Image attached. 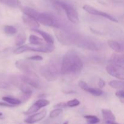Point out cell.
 Masks as SVG:
<instances>
[{
  "mask_svg": "<svg viewBox=\"0 0 124 124\" xmlns=\"http://www.w3.org/2000/svg\"><path fill=\"white\" fill-rule=\"evenodd\" d=\"M79 48L98 52L103 48V45L100 41L92 37L82 36L79 35L75 44Z\"/></svg>",
  "mask_w": 124,
  "mask_h": 124,
  "instance_id": "obj_3",
  "label": "cell"
},
{
  "mask_svg": "<svg viewBox=\"0 0 124 124\" xmlns=\"http://www.w3.org/2000/svg\"><path fill=\"white\" fill-rule=\"evenodd\" d=\"M22 19L23 22L26 25L29 26V27L33 29H38L40 27L39 23L33 17L24 14L22 16Z\"/></svg>",
  "mask_w": 124,
  "mask_h": 124,
  "instance_id": "obj_12",
  "label": "cell"
},
{
  "mask_svg": "<svg viewBox=\"0 0 124 124\" xmlns=\"http://www.w3.org/2000/svg\"><path fill=\"white\" fill-rule=\"evenodd\" d=\"M21 8L24 14L33 17L42 25L61 29V23L53 15L48 13H41L34 8L27 6L21 7Z\"/></svg>",
  "mask_w": 124,
  "mask_h": 124,
  "instance_id": "obj_2",
  "label": "cell"
},
{
  "mask_svg": "<svg viewBox=\"0 0 124 124\" xmlns=\"http://www.w3.org/2000/svg\"><path fill=\"white\" fill-rule=\"evenodd\" d=\"M40 108L36 104H34L24 113V114L26 115H31V114L35 113L37 112L38 110H40Z\"/></svg>",
  "mask_w": 124,
  "mask_h": 124,
  "instance_id": "obj_28",
  "label": "cell"
},
{
  "mask_svg": "<svg viewBox=\"0 0 124 124\" xmlns=\"http://www.w3.org/2000/svg\"><path fill=\"white\" fill-rule=\"evenodd\" d=\"M0 106L6 107H14L7 102H0Z\"/></svg>",
  "mask_w": 124,
  "mask_h": 124,
  "instance_id": "obj_37",
  "label": "cell"
},
{
  "mask_svg": "<svg viewBox=\"0 0 124 124\" xmlns=\"http://www.w3.org/2000/svg\"><path fill=\"white\" fill-rule=\"evenodd\" d=\"M108 45L115 52L121 53L123 51V46L122 44L115 40L110 39L108 41Z\"/></svg>",
  "mask_w": 124,
  "mask_h": 124,
  "instance_id": "obj_16",
  "label": "cell"
},
{
  "mask_svg": "<svg viewBox=\"0 0 124 124\" xmlns=\"http://www.w3.org/2000/svg\"><path fill=\"white\" fill-rule=\"evenodd\" d=\"M116 96L120 99H124V92L122 89L119 90L118 91L116 92Z\"/></svg>",
  "mask_w": 124,
  "mask_h": 124,
  "instance_id": "obj_34",
  "label": "cell"
},
{
  "mask_svg": "<svg viewBox=\"0 0 124 124\" xmlns=\"http://www.w3.org/2000/svg\"><path fill=\"white\" fill-rule=\"evenodd\" d=\"M31 30H32L33 31H35V32L38 33L39 35H41L42 37V38L44 39V40L47 44H53L54 43V38H53V37L50 35V34L48 33L43 31V30H39L38 29H31Z\"/></svg>",
  "mask_w": 124,
  "mask_h": 124,
  "instance_id": "obj_15",
  "label": "cell"
},
{
  "mask_svg": "<svg viewBox=\"0 0 124 124\" xmlns=\"http://www.w3.org/2000/svg\"><path fill=\"white\" fill-rule=\"evenodd\" d=\"M29 41L31 44L35 46H42L44 44L43 40L40 38L35 36L34 35H31L29 36Z\"/></svg>",
  "mask_w": 124,
  "mask_h": 124,
  "instance_id": "obj_21",
  "label": "cell"
},
{
  "mask_svg": "<svg viewBox=\"0 0 124 124\" xmlns=\"http://www.w3.org/2000/svg\"><path fill=\"white\" fill-rule=\"evenodd\" d=\"M47 115V110H43L41 111L32 115L25 120V122L28 124H34L43 119Z\"/></svg>",
  "mask_w": 124,
  "mask_h": 124,
  "instance_id": "obj_11",
  "label": "cell"
},
{
  "mask_svg": "<svg viewBox=\"0 0 124 124\" xmlns=\"http://www.w3.org/2000/svg\"><path fill=\"white\" fill-rule=\"evenodd\" d=\"M11 85L10 76L6 74H0V88H8Z\"/></svg>",
  "mask_w": 124,
  "mask_h": 124,
  "instance_id": "obj_14",
  "label": "cell"
},
{
  "mask_svg": "<svg viewBox=\"0 0 124 124\" xmlns=\"http://www.w3.org/2000/svg\"><path fill=\"white\" fill-rule=\"evenodd\" d=\"M27 39V36L24 33H20L18 34L15 39V45L17 46H21L24 44Z\"/></svg>",
  "mask_w": 124,
  "mask_h": 124,
  "instance_id": "obj_20",
  "label": "cell"
},
{
  "mask_svg": "<svg viewBox=\"0 0 124 124\" xmlns=\"http://www.w3.org/2000/svg\"><path fill=\"white\" fill-rule=\"evenodd\" d=\"M84 117L87 119V122L89 124H96L100 122L99 119L93 115H87L85 116Z\"/></svg>",
  "mask_w": 124,
  "mask_h": 124,
  "instance_id": "obj_27",
  "label": "cell"
},
{
  "mask_svg": "<svg viewBox=\"0 0 124 124\" xmlns=\"http://www.w3.org/2000/svg\"><path fill=\"white\" fill-rule=\"evenodd\" d=\"M15 65L20 71L25 74V75L38 77L35 72L33 71L31 66L28 62L23 59H19L16 61Z\"/></svg>",
  "mask_w": 124,
  "mask_h": 124,
  "instance_id": "obj_9",
  "label": "cell"
},
{
  "mask_svg": "<svg viewBox=\"0 0 124 124\" xmlns=\"http://www.w3.org/2000/svg\"><path fill=\"white\" fill-rule=\"evenodd\" d=\"M4 31L6 35H13L16 33L17 30L15 27L7 25L4 27Z\"/></svg>",
  "mask_w": 124,
  "mask_h": 124,
  "instance_id": "obj_25",
  "label": "cell"
},
{
  "mask_svg": "<svg viewBox=\"0 0 124 124\" xmlns=\"http://www.w3.org/2000/svg\"><path fill=\"white\" fill-rule=\"evenodd\" d=\"M107 71L111 76L123 81L124 79V67L111 63L106 67Z\"/></svg>",
  "mask_w": 124,
  "mask_h": 124,
  "instance_id": "obj_7",
  "label": "cell"
},
{
  "mask_svg": "<svg viewBox=\"0 0 124 124\" xmlns=\"http://www.w3.org/2000/svg\"><path fill=\"white\" fill-rule=\"evenodd\" d=\"M54 31L59 42L65 46L75 44L79 36L78 34L70 32L62 29L54 28Z\"/></svg>",
  "mask_w": 124,
  "mask_h": 124,
  "instance_id": "obj_4",
  "label": "cell"
},
{
  "mask_svg": "<svg viewBox=\"0 0 124 124\" xmlns=\"http://www.w3.org/2000/svg\"><path fill=\"white\" fill-rule=\"evenodd\" d=\"M111 1L113 3L116 4H123L124 0H111Z\"/></svg>",
  "mask_w": 124,
  "mask_h": 124,
  "instance_id": "obj_38",
  "label": "cell"
},
{
  "mask_svg": "<svg viewBox=\"0 0 124 124\" xmlns=\"http://www.w3.org/2000/svg\"><path fill=\"white\" fill-rule=\"evenodd\" d=\"M102 113L103 119L104 121H115L116 120V117H115L114 114L109 109H102Z\"/></svg>",
  "mask_w": 124,
  "mask_h": 124,
  "instance_id": "obj_17",
  "label": "cell"
},
{
  "mask_svg": "<svg viewBox=\"0 0 124 124\" xmlns=\"http://www.w3.org/2000/svg\"><path fill=\"white\" fill-rule=\"evenodd\" d=\"M54 47L53 44H47V45H42L39 46L38 47H33L31 48V52H40V53H50L54 50Z\"/></svg>",
  "mask_w": 124,
  "mask_h": 124,
  "instance_id": "obj_13",
  "label": "cell"
},
{
  "mask_svg": "<svg viewBox=\"0 0 124 124\" xmlns=\"http://www.w3.org/2000/svg\"><path fill=\"white\" fill-rule=\"evenodd\" d=\"M35 104L38 105L40 108H41L45 107L47 106L48 105H49L50 104V101H49L47 100V99H40L39 100L36 101L35 103Z\"/></svg>",
  "mask_w": 124,
  "mask_h": 124,
  "instance_id": "obj_29",
  "label": "cell"
},
{
  "mask_svg": "<svg viewBox=\"0 0 124 124\" xmlns=\"http://www.w3.org/2000/svg\"><path fill=\"white\" fill-rule=\"evenodd\" d=\"M83 9L84 10H85L86 12H88L90 14L93 15H96L99 16H102L104 17V18H107L108 19H110V21L113 22H115V23H117L118 21L116 18H115V17H113V16L110 15L108 13H107L105 12H102V11H100L97 10L96 8H95L94 7H92V6H90V5L85 4L83 6Z\"/></svg>",
  "mask_w": 124,
  "mask_h": 124,
  "instance_id": "obj_8",
  "label": "cell"
},
{
  "mask_svg": "<svg viewBox=\"0 0 124 124\" xmlns=\"http://www.w3.org/2000/svg\"><path fill=\"white\" fill-rule=\"evenodd\" d=\"M39 73L47 81L52 82L57 79L59 71L54 64H49L41 66L39 69Z\"/></svg>",
  "mask_w": 124,
  "mask_h": 124,
  "instance_id": "obj_6",
  "label": "cell"
},
{
  "mask_svg": "<svg viewBox=\"0 0 124 124\" xmlns=\"http://www.w3.org/2000/svg\"><path fill=\"white\" fill-rule=\"evenodd\" d=\"M62 113V108H56L54 109V110H52V111L50 113V117L51 119H54L56 117H58Z\"/></svg>",
  "mask_w": 124,
  "mask_h": 124,
  "instance_id": "obj_30",
  "label": "cell"
},
{
  "mask_svg": "<svg viewBox=\"0 0 124 124\" xmlns=\"http://www.w3.org/2000/svg\"><path fill=\"white\" fill-rule=\"evenodd\" d=\"M2 99L4 102L10 104V105H13V106L18 105L21 103V100H19V99H16V98H12V97L5 96V97H3V98H2Z\"/></svg>",
  "mask_w": 124,
  "mask_h": 124,
  "instance_id": "obj_22",
  "label": "cell"
},
{
  "mask_svg": "<svg viewBox=\"0 0 124 124\" xmlns=\"http://www.w3.org/2000/svg\"><path fill=\"white\" fill-rule=\"evenodd\" d=\"M29 60H31V61H42L43 59L42 57L40 55H35L32 56H30L29 58H27Z\"/></svg>",
  "mask_w": 124,
  "mask_h": 124,
  "instance_id": "obj_33",
  "label": "cell"
},
{
  "mask_svg": "<svg viewBox=\"0 0 124 124\" xmlns=\"http://www.w3.org/2000/svg\"><path fill=\"white\" fill-rule=\"evenodd\" d=\"M2 116V113L0 112V116Z\"/></svg>",
  "mask_w": 124,
  "mask_h": 124,
  "instance_id": "obj_41",
  "label": "cell"
},
{
  "mask_svg": "<svg viewBox=\"0 0 124 124\" xmlns=\"http://www.w3.org/2000/svg\"><path fill=\"white\" fill-rule=\"evenodd\" d=\"M67 107V103L65 102H60L57 104L56 105H54V107L57 108H65Z\"/></svg>",
  "mask_w": 124,
  "mask_h": 124,
  "instance_id": "obj_35",
  "label": "cell"
},
{
  "mask_svg": "<svg viewBox=\"0 0 124 124\" xmlns=\"http://www.w3.org/2000/svg\"><path fill=\"white\" fill-rule=\"evenodd\" d=\"M80 104L79 101L77 99H74L72 100L69 101L67 102V107H75L78 106Z\"/></svg>",
  "mask_w": 124,
  "mask_h": 124,
  "instance_id": "obj_31",
  "label": "cell"
},
{
  "mask_svg": "<svg viewBox=\"0 0 124 124\" xmlns=\"http://www.w3.org/2000/svg\"><path fill=\"white\" fill-rule=\"evenodd\" d=\"M83 67V62L79 56L71 51L67 52L63 57L60 72L62 75L79 73Z\"/></svg>",
  "mask_w": 124,
  "mask_h": 124,
  "instance_id": "obj_1",
  "label": "cell"
},
{
  "mask_svg": "<svg viewBox=\"0 0 124 124\" xmlns=\"http://www.w3.org/2000/svg\"></svg>",
  "mask_w": 124,
  "mask_h": 124,
  "instance_id": "obj_42",
  "label": "cell"
},
{
  "mask_svg": "<svg viewBox=\"0 0 124 124\" xmlns=\"http://www.w3.org/2000/svg\"><path fill=\"white\" fill-rule=\"evenodd\" d=\"M98 85H99V87H100L101 88H104V87L105 86V81H104V80L100 78V79H99V82H98Z\"/></svg>",
  "mask_w": 124,
  "mask_h": 124,
  "instance_id": "obj_36",
  "label": "cell"
},
{
  "mask_svg": "<svg viewBox=\"0 0 124 124\" xmlns=\"http://www.w3.org/2000/svg\"><path fill=\"white\" fill-rule=\"evenodd\" d=\"M19 78L21 79L22 81L26 83L30 87L36 88H41V87H42L39 81L37 79L38 77H36V76L22 75V76H19Z\"/></svg>",
  "mask_w": 124,
  "mask_h": 124,
  "instance_id": "obj_10",
  "label": "cell"
},
{
  "mask_svg": "<svg viewBox=\"0 0 124 124\" xmlns=\"http://www.w3.org/2000/svg\"><path fill=\"white\" fill-rule=\"evenodd\" d=\"M0 2L8 7L14 8L19 7L21 6V2L19 0H0Z\"/></svg>",
  "mask_w": 124,
  "mask_h": 124,
  "instance_id": "obj_19",
  "label": "cell"
},
{
  "mask_svg": "<svg viewBox=\"0 0 124 124\" xmlns=\"http://www.w3.org/2000/svg\"><path fill=\"white\" fill-rule=\"evenodd\" d=\"M86 92H88V93L92 94V95L94 96H101L103 94L102 90H101L100 88H92V87H88Z\"/></svg>",
  "mask_w": 124,
  "mask_h": 124,
  "instance_id": "obj_26",
  "label": "cell"
},
{
  "mask_svg": "<svg viewBox=\"0 0 124 124\" xmlns=\"http://www.w3.org/2000/svg\"><path fill=\"white\" fill-rule=\"evenodd\" d=\"M111 63L124 67V59L122 55L115 54L111 57Z\"/></svg>",
  "mask_w": 124,
  "mask_h": 124,
  "instance_id": "obj_18",
  "label": "cell"
},
{
  "mask_svg": "<svg viewBox=\"0 0 124 124\" xmlns=\"http://www.w3.org/2000/svg\"><path fill=\"white\" fill-rule=\"evenodd\" d=\"M109 85L113 88L117 90L123 89L124 87V84L122 81H111L108 83Z\"/></svg>",
  "mask_w": 124,
  "mask_h": 124,
  "instance_id": "obj_24",
  "label": "cell"
},
{
  "mask_svg": "<svg viewBox=\"0 0 124 124\" xmlns=\"http://www.w3.org/2000/svg\"><path fill=\"white\" fill-rule=\"evenodd\" d=\"M54 6H57L60 7L62 10L65 12L68 19L73 24H78L79 22V15L77 11L71 5L60 0H53Z\"/></svg>",
  "mask_w": 124,
  "mask_h": 124,
  "instance_id": "obj_5",
  "label": "cell"
},
{
  "mask_svg": "<svg viewBox=\"0 0 124 124\" xmlns=\"http://www.w3.org/2000/svg\"><path fill=\"white\" fill-rule=\"evenodd\" d=\"M63 124H69V122H64V123Z\"/></svg>",
  "mask_w": 124,
  "mask_h": 124,
  "instance_id": "obj_40",
  "label": "cell"
},
{
  "mask_svg": "<svg viewBox=\"0 0 124 124\" xmlns=\"http://www.w3.org/2000/svg\"><path fill=\"white\" fill-rule=\"evenodd\" d=\"M31 47H30L28 45H22V46L17 47L13 51V53L15 54H21L25 52H31Z\"/></svg>",
  "mask_w": 124,
  "mask_h": 124,
  "instance_id": "obj_23",
  "label": "cell"
},
{
  "mask_svg": "<svg viewBox=\"0 0 124 124\" xmlns=\"http://www.w3.org/2000/svg\"><path fill=\"white\" fill-rule=\"evenodd\" d=\"M79 86L80 88H81L82 90H84L85 91H87V90L88 89V88L89 87L88 85L85 82L82 81H80V82H79Z\"/></svg>",
  "mask_w": 124,
  "mask_h": 124,
  "instance_id": "obj_32",
  "label": "cell"
},
{
  "mask_svg": "<svg viewBox=\"0 0 124 124\" xmlns=\"http://www.w3.org/2000/svg\"><path fill=\"white\" fill-rule=\"evenodd\" d=\"M105 123L107 124H119L118 123H117V122H115V121H105Z\"/></svg>",
  "mask_w": 124,
  "mask_h": 124,
  "instance_id": "obj_39",
  "label": "cell"
}]
</instances>
